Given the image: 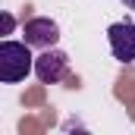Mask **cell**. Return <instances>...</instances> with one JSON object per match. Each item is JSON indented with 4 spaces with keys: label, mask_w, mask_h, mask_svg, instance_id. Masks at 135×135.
Returning a JSON list of instances; mask_svg holds the SVG:
<instances>
[{
    "label": "cell",
    "mask_w": 135,
    "mask_h": 135,
    "mask_svg": "<svg viewBox=\"0 0 135 135\" xmlns=\"http://www.w3.org/2000/svg\"><path fill=\"white\" fill-rule=\"evenodd\" d=\"M32 69H35V57L28 41H0V82H6V85L22 82Z\"/></svg>",
    "instance_id": "cell-1"
},
{
    "label": "cell",
    "mask_w": 135,
    "mask_h": 135,
    "mask_svg": "<svg viewBox=\"0 0 135 135\" xmlns=\"http://www.w3.org/2000/svg\"><path fill=\"white\" fill-rule=\"evenodd\" d=\"M66 69H69V57L63 54V50L44 47V54L35 57V75H38V82H44V85L60 82V79L66 75Z\"/></svg>",
    "instance_id": "cell-2"
},
{
    "label": "cell",
    "mask_w": 135,
    "mask_h": 135,
    "mask_svg": "<svg viewBox=\"0 0 135 135\" xmlns=\"http://www.w3.org/2000/svg\"><path fill=\"white\" fill-rule=\"evenodd\" d=\"M107 41H110V50L119 63L135 60V25L132 22H113L107 28Z\"/></svg>",
    "instance_id": "cell-3"
},
{
    "label": "cell",
    "mask_w": 135,
    "mask_h": 135,
    "mask_svg": "<svg viewBox=\"0 0 135 135\" xmlns=\"http://www.w3.org/2000/svg\"><path fill=\"white\" fill-rule=\"evenodd\" d=\"M22 35H25V41H28L32 47H54L57 38H60V28H57L54 19L38 16V19H28V22H25Z\"/></svg>",
    "instance_id": "cell-4"
},
{
    "label": "cell",
    "mask_w": 135,
    "mask_h": 135,
    "mask_svg": "<svg viewBox=\"0 0 135 135\" xmlns=\"http://www.w3.org/2000/svg\"><path fill=\"white\" fill-rule=\"evenodd\" d=\"M3 28H6V32H13V16H9V13H3Z\"/></svg>",
    "instance_id": "cell-5"
},
{
    "label": "cell",
    "mask_w": 135,
    "mask_h": 135,
    "mask_svg": "<svg viewBox=\"0 0 135 135\" xmlns=\"http://www.w3.org/2000/svg\"><path fill=\"white\" fill-rule=\"evenodd\" d=\"M123 3H126V6H129V9H135V0H123Z\"/></svg>",
    "instance_id": "cell-6"
}]
</instances>
